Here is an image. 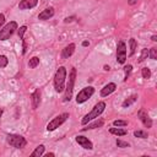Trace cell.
Returning <instances> with one entry per match:
<instances>
[{
  "mask_svg": "<svg viewBox=\"0 0 157 157\" xmlns=\"http://www.w3.org/2000/svg\"><path fill=\"white\" fill-rule=\"evenodd\" d=\"M65 78H66V69L64 66H59L55 75H54V87H55L56 92H63L64 91Z\"/></svg>",
  "mask_w": 157,
  "mask_h": 157,
  "instance_id": "6da1fadb",
  "label": "cell"
},
{
  "mask_svg": "<svg viewBox=\"0 0 157 157\" xmlns=\"http://www.w3.org/2000/svg\"><path fill=\"white\" fill-rule=\"evenodd\" d=\"M104 108H105V103H104V102H98V103L93 107V109H92L88 114H86V115L83 117V119L81 120V123L85 125V124H87L90 120H92V119H94V118H98V117L103 113Z\"/></svg>",
  "mask_w": 157,
  "mask_h": 157,
  "instance_id": "7a4b0ae2",
  "label": "cell"
},
{
  "mask_svg": "<svg viewBox=\"0 0 157 157\" xmlns=\"http://www.w3.org/2000/svg\"><path fill=\"white\" fill-rule=\"evenodd\" d=\"M75 77H76V69L72 67L70 74H69V82L66 85L65 88V96H64V102H69L72 97V90H74V85H75Z\"/></svg>",
  "mask_w": 157,
  "mask_h": 157,
  "instance_id": "3957f363",
  "label": "cell"
},
{
  "mask_svg": "<svg viewBox=\"0 0 157 157\" xmlns=\"http://www.w3.org/2000/svg\"><path fill=\"white\" fill-rule=\"evenodd\" d=\"M15 29H17V23L15 21L9 22L7 25L4 26L2 29H0V40H6L10 38V36L15 32Z\"/></svg>",
  "mask_w": 157,
  "mask_h": 157,
  "instance_id": "277c9868",
  "label": "cell"
},
{
  "mask_svg": "<svg viewBox=\"0 0 157 157\" xmlns=\"http://www.w3.org/2000/svg\"><path fill=\"white\" fill-rule=\"evenodd\" d=\"M67 118H69V114H67V113L59 114V115H58V117H55L52 121H49V123H48V125H47V130H48V131H53V130H55V129H56V128H59L63 123H65Z\"/></svg>",
  "mask_w": 157,
  "mask_h": 157,
  "instance_id": "5b68a950",
  "label": "cell"
},
{
  "mask_svg": "<svg viewBox=\"0 0 157 157\" xmlns=\"http://www.w3.org/2000/svg\"><path fill=\"white\" fill-rule=\"evenodd\" d=\"M6 140H7V142L12 147H16V148H22L27 144L26 139L23 136H21V135H12L11 134V135H7V139Z\"/></svg>",
  "mask_w": 157,
  "mask_h": 157,
  "instance_id": "8992f818",
  "label": "cell"
},
{
  "mask_svg": "<svg viewBox=\"0 0 157 157\" xmlns=\"http://www.w3.org/2000/svg\"><path fill=\"white\" fill-rule=\"evenodd\" d=\"M93 93H94V88H93L92 86L85 87V88H82V90L77 93V96H76V102H77V103H83V102H86Z\"/></svg>",
  "mask_w": 157,
  "mask_h": 157,
  "instance_id": "52a82bcc",
  "label": "cell"
},
{
  "mask_svg": "<svg viewBox=\"0 0 157 157\" xmlns=\"http://www.w3.org/2000/svg\"><path fill=\"white\" fill-rule=\"evenodd\" d=\"M126 59V45L123 40H119L117 47V60L119 64H124Z\"/></svg>",
  "mask_w": 157,
  "mask_h": 157,
  "instance_id": "ba28073f",
  "label": "cell"
},
{
  "mask_svg": "<svg viewBox=\"0 0 157 157\" xmlns=\"http://www.w3.org/2000/svg\"><path fill=\"white\" fill-rule=\"evenodd\" d=\"M137 117L140 118V120L142 121V124L146 128H151L152 126V120H151V118L148 117V114H147V112L145 109H140L139 113H137Z\"/></svg>",
  "mask_w": 157,
  "mask_h": 157,
  "instance_id": "9c48e42d",
  "label": "cell"
},
{
  "mask_svg": "<svg viewBox=\"0 0 157 157\" xmlns=\"http://www.w3.org/2000/svg\"><path fill=\"white\" fill-rule=\"evenodd\" d=\"M76 141L78 142V145H81V147H83V148H86V150H92V148H93L92 142H91L87 137H85V136H81V135L76 136Z\"/></svg>",
  "mask_w": 157,
  "mask_h": 157,
  "instance_id": "30bf717a",
  "label": "cell"
},
{
  "mask_svg": "<svg viewBox=\"0 0 157 157\" xmlns=\"http://www.w3.org/2000/svg\"><path fill=\"white\" fill-rule=\"evenodd\" d=\"M37 4H38V0H21L18 4V7L20 10H28V9H33Z\"/></svg>",
  "mask_w": 157,
  "mask_h": 157,
  "instance_id": "8fae6325",
  "label": "cell"
},
{
  "mask_svg": "<svg viewBox=\"0 0 157 157\" xmlns=\"http://www.w3.org/2000/svg\"><path fill=\"white\" fill-rule=\"evenodd\" d=\"M74 52H75V44H74V43H70L69 45H66V47L63 49V52H61V58H63V59H67V58H70V56L74 54Z\"/></svg>",
  "mask_w": 157,
  "mask_h": 157,
  "instance_id": "7c38bea8",
  "label": "cell"
},
{
  "mask_svg": "<svg viewBox=\"0 0 157 157\" xmlns=\"http://www.w3.org/2000/svg\"><path fill=\"white\" fill-rule=\"evenodd\" d=\"M115 88H117V85H115V83H113V82H110V83L105 85V86L102 88V91H101V96H102V97L109 96L110 93H113V92L115 91Z\"/></svg>",
  "mask_w": 157,
  "mask_h": 157,
  "instance_id": "4fadbf2b",
  "label": "cell"
},
{
  "mask_svg": "<svg viewBox=\"0 0 157 157\" xmlns=\"http://www.w3.org/2000/svg\"><path fill=\"white\" fill-rule=\"evenodd\" d=\"M54 16V9L53 7H48L45 10H43L39 15H38V18L39 20H49Z\"/></svg>",
  "mask_w": 157,
  "mask_h": 157,
  "instance_id": "5bb4252c",
  "label": "cell"
},
{
  "mask_svg": "<svg viewBox=\"0 0 157 157\" xmlns=\"http://www.w3.org/2000/svg\"><path fill=\"white\" fill-rule=\"evenodd\" d=\"M31 98H32V107L36 109V108L39 105V103H40V91H39V90H36V91L32 93Z\"/></svg>",
  "mask_w": 157,
  "mask_h": 157,
  "instance_id": "9a60e30c",
  "label": "cell"
},
{
  "mask_svg": "<svg viewBox=\"0 0 157 157\" xmlns=\"http://www.w3.org/2000/svg\"><path fill=\"white\" fill-rule=\"evenodd\" d=\"M103 120L102 119H98V120H96V121H93L92 124H88L87 125V128H82V130H91V129H96V128H101L102 125H103Z\"/></svg>",
  "mask_w": 157,
  "mask_h": 157,
  "instance_id": "2e32d148",
  "label": "cell"
},
{
  "mask_svg": "<svg viewBox=\"0 0 157 157\" xmlns=\"http://www.w3.org/2000/svg\"><path fill=\"white\" fill-rule=\"evenodd\" d=\"M109 131H110V134L117 135V136H124V135H126V130L120 129V128H110Z\"/></svg>",
  "mask_w": 157,
  "mask_h": 157,
  "instance_id": "e0dca14e",
  "label": "cell"
},
{
  "mask_svg": "<svg viewBox=\"0 0 157 157\" xmlns=\"http://www.w3.org/2000/svg\"><path fill=\"white\" fill-rule=\"evenodd\" d=\"M43 152H44V145H39V146H37L36 150L31 153V156H32V157H39V156L43 155Z\"/></svg>",
  "mask_w": 157,
  "mask_h": 157,
  "instance_id": "ac0fdd59",
  "label": "cell"
},
{
  "mask_svg": "<svg viewBox=\"0 0 157 157\" xmlns=\"http://www.w3.org/2000/svg\"><path fill=\"white\" fill-rule=\"evenodd\" d=\"M137 99V96H131V97H129V98H126L124 102H123V107L124 108H126V107H129V105H131Z\"/></svg>",
  "mask_w": 157,
  "mask_h": 157,
  "instance_id": "d6986e66",
  "label": "cell"
},
{
  "mask_svg": "<svg viewBox=\"0 0 157 157\" xmlns=\"http://www.w3.org/2000/svg\"><path fill=\"white\" fill-rule=\"evenodd\" d=\"M129 44H130V55H134L135 52H136V48H137V43H136V40L134 38H131L129 40Z\"/></svg>",
  "mask_w": 157,
  "mask_h": 157,
  "instance_id": "ffe728a7",
  "label": "cell"
},
{
  "mask_svg": "<svg viewBox=\"0 0 157 157\" xmlns=\"http://www.w3.org/2000/svg\"><path fill=\"white\" fill-rule=\"evenodd\" d=\"M38 64H39V58H37V56L31 58V59H29V61H28V66H29L31 69L37 67V66H38Z\"/></svg>",
  "mask_w": 157,
  "mask_h": 157,
  "instance_id": "44dd1931",
  "label": "cell"
},
{
  "mask_svg": "<svg viewBox=\"0 0 157 157\" xmlns=\"http://www.w3.org/2000/svg\"><path fill=\"white\" fill-rule=\"evenodd\" d=\"M134 135H135L136 137H141V139H146V137H147V132H146V131H142V130H136V131L134 132Z\"/></svg>",
  "mask_w": 157,
  "mask_h": 157,
  "instance_id": "7402d4cb",
  "label": "cell"
},
{
  "mask_svg": "<svg viewBox=\"0 0 157 157\" xmlns=\"http://www.w3.org/2000/svg\"><path fill=\"white\" fill-rule=\"evenodd\" d=\"M148 56L151 58V59H157V48H151L150 50H148Z\"/></svg>",
  "mask_w": 157,
  "mask_h": 157,
  "instance_id": "603a6c76",
  "label": "cell"
},
{
  "mask_svg": "<svg viewBox=\"0 0 157 157\" xmlns=\"http://www.w3.org/2000/svg\"><path fill=\"white\" fill-rule=\"evenodd\" d=\"M147 56H148V49H142V53H141V55H140V59H139V61L141 63V61H144L145 59H147Z\"/></svg>",
  "mask_w": 157,
  "mask_h": 157,
  "instance_id": "cb8c5ba5",
  "label": "cell"
},
{
  "mask_svg": "<svg viewBox=\"0 0 157 157\" xmlns=\"http://www.w3.org/2000/svg\"><path fill=\"white\" fill-rule=\"evenodd\" d=\"M142 77L144 78H150V76H151V71H150V69L148 67H142Z\"/></svg>",
  "mask_w": 157,
  "mask_h": 157,
  "instance_id": "d4e9b609",
  "label": "cell"
},
{
  "mask_svg": "<svg viewBox=\"0 0 157 157\" xmlns=\"http://www.w3.org/2000/svg\"><path fill=\"white\" fill-rule=\"evenodd\" d=\"M7 63H9L7 58L5 55H0V67H5L7 65Z\"/></svg>",
  "mask_w": 157,
  "mask_h": 157,
  "instance_id": "484cf974",
  "label": "cell"
},
{
  "mask_svg": "<svg viewBox=\"0 0 157 157\" xmlns=\"http://www.w3.org/2000/svg\"><path fill=\"white\" fill-rule=\"evenodd\" d=\"M113 125L114 126H126L128 125V121H125V120H114L113 121Z\"/></svg>",
  "mask_w": 157,
  "mask_h": 157,
  "instance_id": "4316f807",
  "label": "cell"
},
{
  "mask_svg": "<svg viewBox=\"0 0 157 157\" xmlns=\"http://www.w3.org/2000/svg\"><path fill=\"white\" fill-rule=\"evenodd\" d=\"M131 69H132V66L131 65H126L125 67H124V70H125V81L128 80V77H129V75H130V72H131Z\"/></svg>",
  "mask_w": 157,
  "mask_h": 157,
  "instance_id": "83f0119b",
  "label": "cell"
},
{
  "mask_svg": "<svg viewBox=\"0 0 157 157\" xmlns=\"http://www.w3.org/2000/svg\"><path fill=\"white\" fill-rule=\"evenodd\" d=\"M117 146H118V147H129L130 145H129L128 142L123 141V140H117Z\"/></svg>",
  "mask_w": 157,
  "mask_h": 157,
  "instance_id": "f1b7e54d",
  "label": "cell"
},
{
  "mask_svg": "<svg viewBox=\"0 0 157 157\" xmlns=\"http://www.w3.org/2000/svg\"><path fill=\"white\" fill-rule=\"evenodd\" d=\"M26 29H27V27H26V26H22V27H20V29H18V37H20L21 39L23 38V34H25Z\"/></svg>",
  "mask_w": 157,
  "mask_h": 157,
  "instance_id": "f546056e",
  "label": "cell"
},
{
  "mask_svg": "<svg viewBox=\"0 0 157 157\" xmlns=\"http://www.w3.org/2000/svg\"><path fill=\"white\" fill-rule=\"evenodd\" d=\"M4 22H5V16L2 13H0V27L4 25Z\"/></svg>",
  "mask_w": 157,
  "mask_h": 157,
  "instance_id": "4dcf8cb0",
  "label": "cell"
},
{
  "mask_svg": "<svg viewBox=\"0 0 157 157\" xmlns=\"http://www.w3.org/2000/svg\"><path fill=\"white\" fill-rule=\"evenodd\" d=\"M74 18H75L74 16H72V17H66V18H65V22H71Z\"/></svg>",
  "mask_w": 157,
  "mask_h": 157,
  "instance_id": "1f68e13d",
  "label": "cell"
},
{
  "mask_svg": "<svg viewBox=\"0 0 157 157\" xmlns=\"http://www.w3.org/2000/svg\"><path fill=\"white\" fill-rule=\"evenodd\" d=\"M139 0H128V2L130 4V5H134V4H136Z\"/></svg>",
  "mask_w": 157,
  "mask_h": 157,
  "instance_id": "d6a6232c",
  "label": "cell"
},
{
  "mask_svg": "<svg viewBox=\"0 0 157 157\" xmlns=\"http://www.w3.org/2000/svg\"><path fill=\"white\" fill-rule=\"evenodd\" d=\"M88 44H90V43H88L87 40H85V42H82V45H83V47H87Z\"/></svg>",
  "mask_w": 157,
  "mask_h": 157,
  "instance_id": "836d02e7",
  "label": "cell"
},
{
  "mask_svg": "<svg viewBox=\"0 0 157 157\" xmlns=\"http://www.w3.org/2000/svg\"><path fill=\"white\" fill-rule=\"evenodd\" d=\"M151 39H152L153 42H156V40H157V37H156V36H152V38H151Z\"/></svg>",
  "mask_w": 157,
  "mask_h": 157,
  "instance_id": "e575fe53",
  "label": "cell"
},
{
  "mask_svg": "<svg viewBox=\"0 0 157 157\" xmlns=\"http://www.w3.org/2000/svg\"><path fill=\"white\" fill-rule=\"evenodd\" d=\"M1 115H2V109L0 108V118H1Z\"/></svg>",
  "mask_w": 157,
  "mask_h": 157,
  "instance_id": "d590c367",
  "label": "cell"
}]
</instances>
